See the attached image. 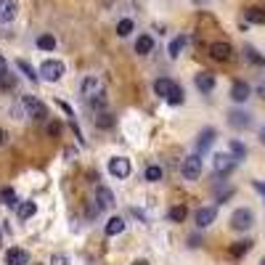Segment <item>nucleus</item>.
<instances>
[{"label":"nucleus","mask_w":265,"mask_h":265,"mask_svg":"<svg viewBox=\"0 0 265 265\" xmlns=\"http://www.w3.org/2000/svg\"><path fill=\"white\" fill-rule=\"evenodd\" d=\"M125 231V220L122 217H111V220L106 223V236H117Z\"/></svg>","instance_id":"22"},{"label":"nucleus","mask_w":265,"mask_h":265,"mask_svg":"<svg viewBox=\"0 0 265 265\" xmlns=\"http://www.w3.org/2000/svg\"><path fill=\"white\" fill-rule=\"evenodd\" d=\"M260 265H265V257H262V260H260Z\"/></svg>","instance_id":"44"},{"label":"nucleus","mask_w":265,"mask_h":265,"mask_svg":"<svg viewBox=\"0 0 265 265\" xmlns=\"http://www.w3.org/2000/svg\"><path fill=\"white\" fill-rule=\"evenodd\" d=\"M194 3H197V6H204V3H210V0H194Z\"/></svg>","instance_id":"42"},{"label":"nucleus","mask_w":265,"mask_h":265,"mask_svg":"<svg viewBox=\"0 0 265 265\" xmlns=\"http://www.w3.org/2000/svg\"><path fill=\"white\" fill-rule=\"evenodd\" d=\"M249 249H252V241L244 239V241H236V244L231 247V255H234V257H244Z\"/></svg>","instance_id":"23"},{"label":"nucleus","mask_w":265,"mask_h":265,"mask_svg":"<svg viewBox=\"0 0 265 265\" xmlns=\"http://www.w3.org/2000/svg\"><path fill=\"white\" fill-rule=\"evenodd\" d=\"M231 154H234L236 159H244V154H247L244 143H241V141H231Z\"/></svg>","instance_id":"33"},{"label":"nucleus","mask_w":265,"mask_h":265,"mask_svg":"<svg viewBox=\"0 0 265 265\" xmlns=\"http://www.w3.org/2000/svg\"><path fill=\"white\" fill-rule=\"evenodd\" d=\"M180 172H183V178H186V180H197V178L202 175V157H199V154L186 157V159H183Z\"/></svg>","instance_id":"5"},{"label":"nucleus","mask_w":265,"mask_h":265,"mask_svg":"<svg viewBox=\"0 0 265 265\" xmlns=\"http://www.w3.org/2000/svg\"><path fill=\"white\" fill-rule=\"evenodd\" d=\"M0 202H3L6 207H16V191L14 188H3V191H0Z\"/></svg>","instance_id":"26"},{"label":"nucleus","mask_w":265,"mask_h":265,"mask_svg":"<svg viewBox=\"0 0 265 265\" xmlns=\"http://www.w3.org/2000/svg\"><path fill=\"white\" fill-rule=\"evenodd\" d=\"M80 93H83V98L93 109L103 106V101H106V88H103V80H98L96 74H88L83 83H80Z\"/></svg>","instance_id":"1"},{"label":"nucleus","mask_w":265,"mask_h":265,"mask_svg":"<svg viewBox=\"0 0 265 265\" xmlns=\"http://www.w3.org/2000/svg\"><path fill=\"white\" fill-rule=\"evenodd\" d=\"M154 51V37L152 34H141V37L135 40V53L138 56H148Z\"/></svg>","instance_id":"15"},{"label":"nucleus","mask_w":265,"mask_h":265,"mask_svg":"<svg viewBox=\"0 0 265 265\" xmlns=\"http://www.w3.org/2000/svg\"><path fill=\"white\" fill-rule=\"evenodd\" d=\"M16 66H19V72L24 74V77L29 80V83H37V74H34V69H32V64H29V61L19 59V61H16Z\"/></svg>","instance_id":"21"},{"label":"nucleus","mask_w":265,"mask_h":265,"mask_svg":"<svg viewBox=\"0 0 265 265\" xmlns=\"http://www.w3.org/2000/svg\"><path fill=\"white\" fill-rule=\"evenodd\" d=\"M210 56L215 61H231V56H234L231 43H212L210 45Z\"/></svg>","instance_id":"8"},{"label":"nucleus","mask_w":265,"mask_h":265,"mask_svg":"<svg viewBox=\"0 0 265 265\" xmlns=\"http://www.w3.org/2000/svg\"><path fill=\"white\" fill-rule=\"evenodd\" d=\"M146 180H148V183L162 180V167H159V165H148V167H146Z\"/></svg>","instance_id":"28"},{"label":"nucleus","mask_w":265,"mask_h":265,"mask_svg":"<svg viewBox=\"0 0 265 265\" xmlns=\"http://www.w3.org/2000/svg\"><path fill=\"white\" fill-rule=\"evenodd\" d=\"M186 43H188V40H186V37H183V34H178V37H175V40H172V43H170V48H167V53L172 56V59H175V56H180V51H183V45H186Z\"/></svg>","instance_id":"24"},{"label":"nucleus","mask_w":265,"mask_h":265,"mask_svg":"<svg viewBox=\"0 0 265 265\" xmlns=\"http://www.w3.org/2000/svg\"><path fill=\"white\" fill-rule=\"evenodd\" d=\"M194 83H197V88L202 90V93H212V90H215V74H210V72H199Z\"/></svg>","instance_id":"14"},{"label":"nucleus","mask_w":265,"mask_h":265,"mask_svg":"<svg viewBox=\"0 0 265 265\" xmlns=\"http://www.w3.org/2000/svg\"><path fill=\"white\" fill-rule=\"evenodd\" d=\"M114 122H117V117H114L111 111H101L98 117H96V128H101V130H109V128H114Z\"/></svg>","instance_id":"18"},{"label":"nucleus","mask_w":265,"mask_h":265,"mask_svg":"<svg viewBox=\"0 0 265 265\" xmlns=\"http://www.w3.org/2000/svg\"><path fill=\"white\" fill-rule=\"evenodd\" d=\"M21 106H24V111L29 114L32 120H48V109H45V103L40 98H34V96H21Z\"/></svg>","instance_id":"3"},{"label":"nucleus","mask_w":265,"mask_h":265,"mask_svg":"<svg viewBox=\"0 0 265 265\" xmlns=\"http://www.w3.org/2000/svg\"><path fill=\"white\" fill-rule=\"evenodd\" d=\"M244 19L252 21V24H265V8H247Z\"/></svg>","instance_id":"19"},{"label":"nucleus","mask_w":265,"mask_h":265,"mask_svg":"<svg viewBox=\"0 0 265 265\" xmlns=\"http://www.w3.org/2000/svg\"><path fill=\"white\" fill-rule=\"evenodd\" d=\"M167 101L175 103V106H178V103H183V88H180V85H172L170 93H167Z\"/></svg>","instance_id":"31"},{"label":"nucleus","mask_w":265,"mask_h":265,"mask_svg":"<svg viewBox=\"0 0 265 265\" xmlns=\"http://www.w3.org/2000/svg\"><path fill=\"white\" fill-rule=\"evenodd\" d=\"M215 130L212 128H204L202 133H199V141H197V148H199V152H207V148H210L212 146V141H215Z\"/></svg>","instance_id":"17"},{"label":"nucleus","mask_w":265,"mask_h":265,"mask_svg":"<svg viewBox=\"0 0 265 265\" xmlns=\"http://www.w3.org/2000/svg\"><path fill=\"white\" fill-rule=\"evenodd\" d=\"M252 223H255V215H252V210H247V207H241V210H236L231 215V228L234 231H249Z\"/></svg>","instance_id":"4"},{"label":"nucleus","mask_w":265,"mask_h":265,"mask_svg":"<svg viewBox=\"0 0 265 265\" xmlns=\"http://www.w3.org/2000/svg\"><path fill=\"white\" fill-rule=\"evenodd\" d=\"M244 53H247V59H249L252 64H265V59H262V56H257V51H255V48H249V45L244 48Z\"/></svg>","instance_id":"34"},{"label":"nucleus","mask_w":265,"mask_h":265,"mask_svg":"<svg viewBox=\"0 0 265 265\" xmlns=\"http://www.w3.org/2000/svg\"><path fill=\"white\" fill-rule=\"evenodd\" d=\"M133 265H148V262H146V260H135Z\"/></svg>","instance_id":"43"},{"label":"nucleus","mask_w":265,"mask_h":265,"mask_svg":"<svg viewBox=\"0 0 265 265\" xmlns=\"http://www.w3.org/2000/svg\"><path fill=\"white\" fill-rule=\"evenodd\" d=\"M6 143H8V133L0 130V146H6Z\"/></svg>","instance_id":"38"},{"label":"nucleus","mask_w":265,"mask_h":265,"mask_svg":"<svg viewBox=\"0 0 265 265\" xmlns=\"http://www.w3.org/2000/svg\"><path fill=\"white\" fill-rule=\"evenodd\" d=\"M6 69H8V66H6V59L0 56V72H6Z\"/></svg>","instance_id":"40"},{"label":"nucleus","mask_w":265,"mask_h":265,"mask_svg":"<svg viewBox=\"0 0 265 265\" xmlns=\"http://www.w3.org/2000/svg\"><path fill=\"white\" fill-rule=\"evenodd\" d=\"M16 14H19V3H16V0H0V24L14 21Z\"/></svg>","instance_id":"9"},{"label":"nucleus","mask_w":265,"mask_h":265,"mask_svg":"<svg viewBox=\"0 0 265 265\" xmlns=\"http://www.w3.org/2000/svg\"><path fill=\"white\" fill-rule=\"evenodd\" d=\"M133 29H135V24H133L130 19H122L120 24H117V34H120V37H128V34H130Z\"/></svg>","instance_id":"32"},{"label":"nucleus","mask_w":265,"mask_h":265,"mask_svg":"<svg viewBox=\"0 0 265 265\" xmlns=\"http://www.w3.org/2000/svg\"><path fill=\"white\" fill-rule=\"evenodd\" d=\"M175 85L172 80H167V77H159L157 83H154V93L157 96H162V98H167V93H170V88Z\"/></svg>","instance_id":"20"},{"label":"nucleus","mask_w":265,"mask_h":265,"mask_svg":"<svg viewBox=\"0 0 265 265\" xmlns=\"http://www.w3.org/2000/svg\"><path fill=\"white\" fill-rule=\"evenodd\" d=\"M215 217H217V210H215V207H202V210L197 212V225H199V228H207V225L215 223Z\"/></svg>","instance_id":"13"},{"label":"nucleus","mask_w":265,"mask_h":265,"mask_svg":"<svg viewBox=\"0 0 265 265\" xmlns=\"http://www.w3.org/2000/svg\"><path fill=\"white\" fill-rule=\"evenodd\" d=\"M252 186H255V191H260L262 197H265V183H262V180H255V183H252Z\"/></svg>","instance_id":"37"},{"label":"nucleus","mask_w":265,"mask_h":265,"mask_svg":"<svg viewBox=\"0 0 265 265\" xmlns=\"http://www.w3.org/2000/svg\"><path fill=\"white\" fill-rule=\"evenodd\" d=\"M260 143H265V125H262V130H260Z\"/></svg>","instance_id":"41"},{"label":"nucleus","mask_w":265,"mask_h":265,"mask_svg":"<svg viewBox=\"0 0 265 265\" xmlns=\"http://www.w3.org/2000/svg\"><path fill=\"white\" fill-rule=\"evenodd\" d=\"M29 262V252L21 247H11L6 252V265H27Z\"/></svg>","instance_id":"10"},{"label":"nucleus","mask_w":265,"mask_h":265,"mask_svg":"<svg viewBox=\"0 0 265 265\" xmlns=\"http://www.w3.org/2000/svg\"><path fill=\"white\" fill-rule=\"evenodd\" d=\"M228 125L236 128V130H247L249 125H252V117H249L247 111H231V114H228Z\"/></svg>","instance_id":"11"},{"label":"nucleus","mask_w":265,"mask_h":265,"mask_svg":"<svg viewBox=\"0 0 265 265\" xmlns=\"http://www.w3.org/2000/svg\"><path fill=\"white\" fill-rule=\"evenodd\" d=\"M19 217L21 220H27V217H32L34 212H37V207H34V202H24V204H19Z\"/></svg>","instance_id":"25"},{"label":"nucleus","mask_w":265,"mask_h":265,"mask_svg":"<svg viewBox=\"0 0 265 265\" xmlns=\"http://www.w3.org/2000/svg\"><path fill=\"white\" fill-rule=\"evenodd\" d=\"M186 215H188V210H186V207H172V210H170V220L172 223H183V220H186Z\"/></svg>","instance_id":"29"},{"label":"nucleus","mask_w":265,"mask_h":265,"mask_svg":"<svg viewBox=\"0 0 265 265\" xmlns=\"http://www.w3.org/2000/svg\"><path fill=\"white\" fill-rule=\"evenodd\" d=\"M51 265H69V257L66 255H53L51 257Z\"/></svg>","instance_id":"36"},{"label":"nucleus","mask_w":265,"mask_h":265,"mask_svg":"<svg viewBox=\"0 0 265 265\" xmlns=\"http://www.w3.org/2000/svg\"><path fill=\"white\" fill-rule=\"evenodd\" d=\"M231 98H234L236 103H244V101L249 98V85H247V83H234V85H231Z\"/></svg>","instance_id":"16"},{"label":"nucleus","mask_w":265,"mask_h":265,"mask_svg":"<svg viewBox=\"0 0 265 265\" xmlns=\"http://www.w3.org/2000/svg\"><path fill=\"white\" fill-rule=\"evenodd\" d=\"M96 202H98L101 210H109V207H114V194H111V188L98 186L96 188Z\"/></svg>","instance_id":"12"},{"label":"nucleus","mask_w":265,"mask_h":265,"mask_svg":"<svg viewBox=\"0 0 265 265\" xmlns=\"http://www.w3.org/2000/svg\"><path fill=\"white\" fill-rule=\"evenodd\" d=\"M64 72H66L64 61H56V59H45V61L40 64V77H43V80H48V83H59V80L64 77Z\"/></svg>","instance_id":"2"},{"label":"nucleus","mask_w":265,"mask_h":265,"mask_svg":"<svg viewBox=\"0 0 265 265\" xmlns=\"http://www.w3.org/2000/svg\"><path fill=\"white\" fill-rule=\"evenodd\" d=\"M236 162L239 159L234 154H215L212 157V170L217 172V175H228V172L236 167Z\"/></svg>","instance_id":"6"},{"label":"nucleus","mask_w":265,"mask_h":265,"mask_svg":"<svg viewBox=\"0 0 265 265\" xmlns=\"http://www.w3.org/2000/svg\"><path fill=\"white\" fill-rule=\"evenodd\" d=\"M0 88H6V90H14L16 88V77L8 74V69H6V72H0Z\"/></svg>","instance_id":"30"},{"label":"nucleus","mask_w":265,"mask_h":265,"mask_svg":"<svg viewBox=\"0 0 265 265\" xmlns=\"http://www.w3.org/2000/svg\"><path fill=\"white\" fill-rule=\"evenodd\" d=\"M37 48H40V51H53V48H56L53 34H40V37H37Z\"/></svg>","instance_id":"27"},{"label":"nucleus","mask_w":265,"mask_h":265,"mask_svg":"<svg viewBox=\"0 0 265 265\" xmlns=\"http://www.w3.org/2000/svg\"><path fill=\"white\" fill-rule=\"evenodd\" d=\"M56 106H59V109H64V111H66V117H74V109L69 106L66 101H56Z\"/></svg>","instance_id":"35"},{"label":"nucleus","mask_w":265,"mask_h":265,"mask_svg":"<svg viewBox=\"0 0 265 265\" xmlns=\"http://www.w3.org/2000/svg\"><path fill=\"white\" fill-rule=\"evenodd\" d=\"M257 93H260V96H265V80H262V83L257 85Z\"/></svg>","instance_id":"39"},{"label":"nucleus","mask_w":265,"mask_h":265,"mask_svg":"<svg viewBox=\"0 0 265 265\" xmlns=\"http://www.w3.org/2000/svg\"><path fill=\"white\" fill-rule=\"evenodd\" d=\"M109 172H111L114 178H128L130 172H133L130 159H125V157H114V159H109Z\"/></svg>","instance_id":"7"}]
</instances>
